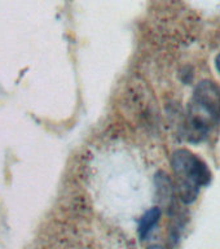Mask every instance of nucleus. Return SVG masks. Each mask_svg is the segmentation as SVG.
Segmentation results:
<instances>
[{
  "label": "nucleus",
  "instance_id": "obj_1",
  "mask_svg": "<svg viewBox=\"0 0 220 249\" xmlns=\"http://www.w3.org/2000/svg\"><path fill=\"white\" fill-rule=\"evenodd\" d=\"M219 122L220 89L211 81L200 82L188 105L186 136L194 143L202 142Z\"/></svg>",
  "mask_w": 220,
  "mask_h": 249
},
{
  "label": "nucleus",
  "instance_id": "obj_2",
  "mask_svg": "<svg viewBox=\"0 0 220 249\" xmlns=\"http://www.w3.org/2000/svg\"><path fill=\"white\" fill-rule=\"evenodd\" d=\"M171 166L176 177L179 197L184 204L196 201L200 188L211 182V171L203 160L188 149H178L171 155Z\"/></svg>",
  "mask_w": 220,
  "mask_h": 249
},
{
  "label": "nucleus",
  "instance_id": "obj_3",
  "mask_svg": "<svg viewBox=\"0 0 220 249\" xmlns=\"http://www.w3.org/2000/svg\"><path fill=\"white\" fill-rule=\"evenodd\" d=\"M159 218H161V209L158 206L149 209L143 217L140 218L137 231H139V236L141 240H144L152 232V230L154 229L155 225L158 223Z\"/></svg>",
  "mask_w": 220,
  "mask_h": 249
},
{
  "label": "nucleus",
  "instance_id": "obj_4",
  "mask_svg": "<svg viewBox=\"0 0 220 249\" xmlns=\"http://www.w3.org/2000/svg\"><path fill=\"white\" fill-rule=\"evenodd\" d=\"M215 66H217L218 71L220 73V54H218L217 58H215Z\"/></svg>",
  "mask_w": 220,
  "mask_h": 249
},
{
  "label": "nucleus",
  "instance_id": "obj_5",
  "mask_svg": "<svg viewBox=\"0 0 220 249\" xmlns=\"http://www.w3.org/2000/svg\"><path fill=\"white\" fill-rule=\"evenodd\" d=\"M147 249H165V248L161 247V245H151V247H148Z\"/></svg>",
  "mask_w": 220,
  "mask_h": 249
}]
</instances>
